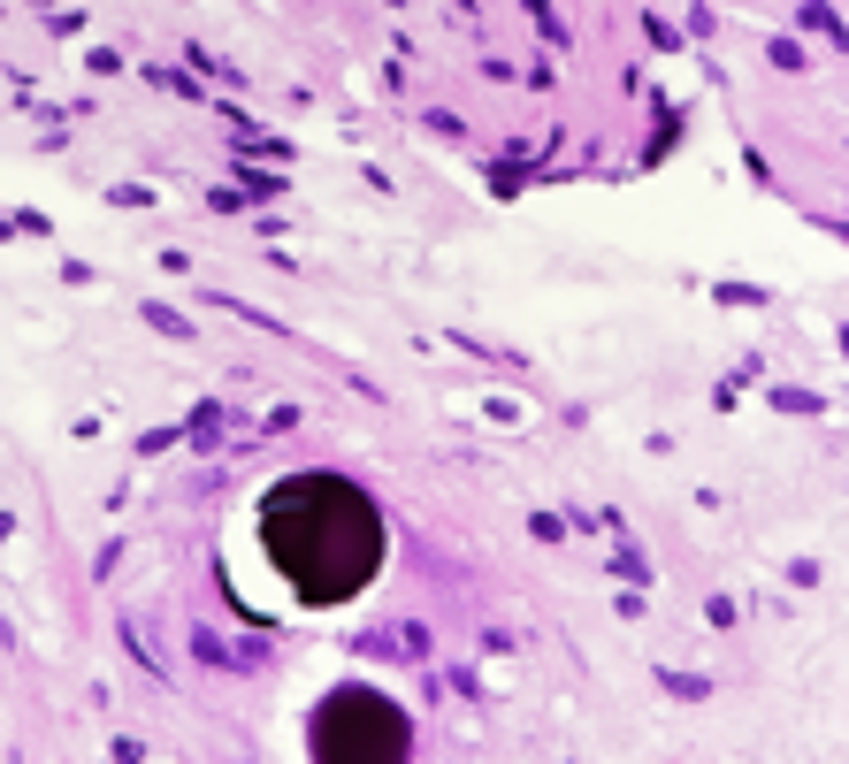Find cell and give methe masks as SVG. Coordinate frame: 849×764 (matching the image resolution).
Here are the masks:
<instances>
[{
    "label": "cell",
    "mask_w": 849,
    "mask_h": 764,
    "mask_svg": "<svg viewBox=\"0 0 849 764\" xmlns=\"http://www.w3.org/2000/svg\"><path fill=\"white\" fill-rule=\"evenodd\" d=\"M268 558L276 574L307 597V605H344L367 589V574L383 566V512L338 481V474H299L268 497L261 512Z\"/></svg>",
    "instance_id": "1"
},
{
    "label": "cell",
    "mask_w": 849,
    "mask_h": 764,
    "mask_svg": "<svg viewBox=\"0 0 849 764\" xmlns=\"http://www.w3.org/2000/svg\"><path fill=\"white\" fill-rule=\"evenodd\" d=\"M315 757L330 764H367V757H406V719L398 704H383L375 688H338L322 711H315Z\"/></svg>",
    "instance_id": "2"
},
{
    "label": "cell",
    "mask_w": 849,
    "mask_h": 764,
    "mask_svg": "<svg viewBox=\"0 0 849 764\" xmlns=\"http://www.w3.org/2000/svg\"><path fill=\"white\" fill-rule=\"evenodd\" d=\"M139 321H146V329H162L169 344H191V321H184L176 306H162V299H139Z\"/></svg>",
    "instance_id": "3"
},
{
    "label": "cell",
    "mask_w": 849,
    "mask_h": 764,
    "mask_svg": "<svg viewBox=\"0 0 849 764\" xmlns=\"http://www.w3.org/2000/svg\"><path fill=\"white\" fill-rule=\"evenodd\" d=\"M804 31H819L827 46H849V31H842V15L827 8V0H804Z\"/></svg>",
    "instance_id": "4"
},
{
    "label": "cell",
    "mask_w": 849,
    "mask_h": 764,
    "mask_svg": "<svg viewBox=\"0 0 849 764\" xmlns=\"http://www.w3.org/2000/svg\"><path fill=\"white\" fill-rule=\"evenodd\" d=\"M184 436H191V444H214V436H222V406H191Z\"/></svg>",
    "instance_id": "5"
},
{
    "label": "cell",
    "mask_w": 849,
    "mask_h": 764,
    "mask_svg": "<svg viewBox=\"0 0 849 764\" xmlns=\"http://www.w3.org/2000/svg\"><path fill=\"white\" fill-rule=\"evenodd\" d=\"M191 657H199V665H230V650H222L214 627H191Z\"/></svg>",
    "instance_id": "6"
},
{
    "label": "cell",
    "mask_w": 849,
    "mask_h": 764,
    "mask_svg": "<svg viewBox=\"0 0 849 764\" xmlns=\"http://www.w3.org/2000/svg\"><path fill=\"white\" fill-rule=\"evenodd\" d=\"M659 680H666L674 696H688V704H704V696H712V680H704V673H674V665H666Z\"/></svg>",
    "instance_id": "7"
},
{
    "label": "cell",
    "mask_w": 849,
    "mask_h": 764,
    "mask_svg": "<svg viewBox=\"0 0 849 764\" xmlns=\"http://www.w3.org/2000/svg\"><path fill=\"white\" fill-rule=\"evenodd\" d=\"M765 54H773V69H804V46L796 38H765Z\"/></svg>",
    "instance_id": "8"
},
{
    "label": "cell",
    "mask_w": 849,
    "mask_h": 764,
    "mask_svg": "<svg viewBox=\"0 0 849 764\" xmlns=\"http://www.w3.org/2000/svg\"><path fill=\"white\" fill-rule=\"evenodd\" d=\"M528 15H536V23H543V38H551V46H566V23H559V15H551V0H528Z\"/></svg>",
    "instance_id": "9"
},
{
    "label": "cell",
    "mask_w": 849,
    "mask_h": 764,
    "mask_svg": "<svg viewBox=\"0 0 849 764\" xmlns=\"http://www.w3.org/2000/svg\"><path fill=\"white\" fill-rule=\"evenodd\" d=\"M643 31H651V46H666V54H681V31L666 23V15H643Z\"/></svg>",
    "instance_id": "10"
},
{
    "label": "cell",
    "mask_w": 849,
    "mask_h": 764,
    "mask_svg": "<svg viewBox=\"0 0 849 764\" xmlns=\"http://www.w3.org/2000/svg\"><path fill=\"white\" fill-rule=\"evenodd\" d=\"M238 184H245L253 199H276V191H284V176H253V168H238Z\"/></svg>",
    "instance_id": "11"
},
{
    "label": "cell",
    "mask_w": 849,
    "mask_h": 764,
    "mask_svg": "<svg viewBox=\"0 0 849 764\" xmlns=\"http://www.w3.org/2000/svg\"><path fill=\"white\" fill-rule=\"evenodd\" d=\"M773 406H781V413H819V398H812V390H773Z\"/></svg>",
    "instance_id": "12"
},
{
    "label": "cell",
    "mask_w": 849,
    "mask_h": 764,
    "mask_svg": "<svg viewBox=\"0 0 849 764\" xmlns=\"http://www.w3.org/2000/svg\"><path fill=\"white\" fill-rule=\"evenodd\" d=\"M31 8H54V0H31Z\"/></svg>",
    "instance_id": "13"
},
{
    "label": "cell",
    "mask_w": 849,
    "mask_h": 764,
    "mask_svg": "<svg viewBox=\"0 0 849 764\" xmlns=\"http://www.w3.org/2000/svg\"><path fill=\"white\" fill-rule=\"evenodd\" d=\"M383 8H398V0H383Z\"/></svg>",
    "instance_id": "14"
}]
</instances>
